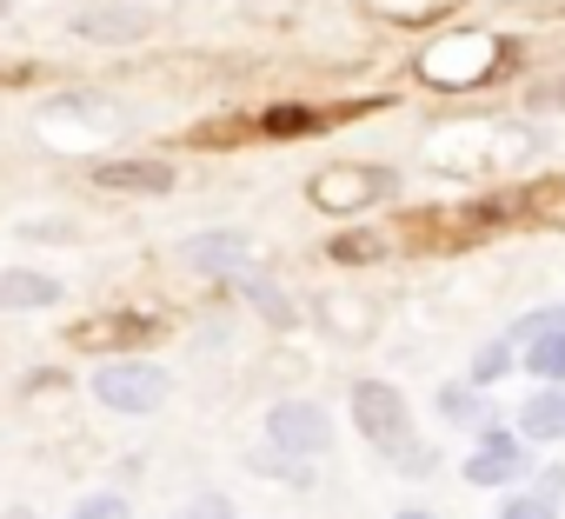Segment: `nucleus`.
I'll return each instance as SVG.
<instances>
[{
  "label": "nucleus",
  "instance_id": "nucleus-1",
  "mask_svg": "<svg viewBox=\"0 0 565 519\" xmlns=\"http://www.w3.org/2000/svg\"><path fill=\"white\" fill-rule=\"evenodd\" d=\"M347 406H353L360 439H366L373 453H386L399 473H406V466H413V473L433 466V453L413 439V406H406V393H399L393 380H353V386H347Z\"/></svg>",
  "mask_w": 565,
  "mask_h": 519
},
{
  "label": "nucleus",
  "instance_id": "nucleus-2",
  "mask_svg": "<svg viewBox=\"0 0 565 519\" xmlns=\"http://www.w3.org/2000/svg\"><path fill=\"white\" fill-rule=\"evenodd\" d=\"M87 393H94L107 413H120V420H147V413L167 406L173 373L153 367V360H140V353H120V360H107V367L87 373Z\"/></svg>",
  "mask_w": 565,
  "mask_h": 519
},
{
  "label": "nucleus",
  "instance_id": "nucleus-3",
  "mask_svg": "<svg viewBox=\"0 0 565 519\" xmlns=\"http://www.w3.org/2000/svg\"><path fill=\"white\" fill-rule=\"evenodd\" d=\"M333 439H340V426H333V413L320 406V400H273L266 406V446L273 453H287V459H320V453H333Z\"/></svg>",
  "mask_w": 565,
  "mask_h": 519
},
{
  "label": "nucleus",
  "instance_id": "nucleus-4",
  "mask_svg": "<svg viewBox=\"0 0 565 519\" xmlns=\"http://www.w3.org/2000/svg\"><path fill=\"white\" fill-rule=\"evenodd\" d=\"M472 486H492V492H512L525 473H539L532 466V439H519V426H486L479 433V446L466 453V466H459Z\"/></svg>",
  "mask_w": 565,
  "mask_h": 519
},
{
  "label": "nucleus",
  "instance_id": "nucleus-5",
  "mask_svg": "<svg viewBox=\"0 0 565 519\" xmlns=\"http://www.w3.org/2000/svg\"><path fill=\"white\" fill-rule=\"evenodd\" d=\"M67 340H74V347H87V353L120 360V353H140L147 340H160V314H134V307L87 314V320H74V327H67Z\"/></svg>",
  "mask_w": 565,
  "mask_h": 519
},
{
  "label": "nucleus",
  "instance_id": "nucleus-6",
  "mask_svg": "<svg viewBox=\"0 0 565 519\" xmlns=\"http://www.w3.org/2000/svg\"><path fill=\"white\" fill-rule=\"evenodd\" d=\"M399 180L386 173V167H320L313 173V206H327V213H366L373 200H386Z\"/></svg>",
  "mask_w": 565,
  "mask_h": 519
},
{
  "label": "nucleus",
  "instance_id": "nucleus-7",
  "mask_svg": "<svg viewBox=\"0 0 565 519\" xmlns=\"http://www.w3.org/2000/svg\"><path fill=\"white\" fill-rule=\"evenodd\" d=\"M180 260L206 280H239V274H253V240L239 226H213V233H193L180 246Z\"/></svg>",
  "mask_w": 565,
  "mask_h": 519
},
{
  "label": "nucleus",
  "instance_id": "nucleus-8",
  "mask_svg": "<svg viewBox=\"0 0 565 519\" xmlns=\"http://www.w3.org/2000/svg\"><path fill=\"white\" fill-rule=\"evenodd\" d=\"M87 180L100 193H167L173 187V167L167 160H94Z\"/></svg>",
  "mask_w": 565,
  "mask_h": 519
},
{
  "label": "nucleus",
  "instance_id": "nucleus-9",
  "mask_svg": "<svg viewBox=\"0 0 565 519\" xmlns=\"http://www.w3.org/2000/svg\"><path fill=\"white\" fill-rule=\"evenodd\" d=\"M0 307H8V314L61 307V280H54V274H41V267H0Z\"/></svg>",
  "mask_w": 565,
  "mask_h": 519
},
{
  "label": "nucleus",
  "instance_id": "nucleus-10",
  "mask_svg": "<svg viewBox=\"0 0 565 519\" xmlns=\"http://www.w3.org/2000/svg\"><path fill=\"white\" fill-rule=\"evenodd\" d=\"M439 420L459 426V433H486V426H499L492 400H486L472 380H446V386H439Z\"/></svg>",
  "mask_w": 565,
  "mask_h": 519
},
{
  "label": "nucleus",
  "instance_id": "nucleus-11",
  "mask_svg": "<svg viewBox=\"0 0 565 519\" xmlns=\"http://www.w3.org/2000/svg\"><path fill=\"white\" fill-rule=\"evenodd\" d=\"M519 439H532V446L565 439V386H539V393L519 406Z\"/></svg>",
  "mask_w": 565,
  "mask_h": 519
},
{
  "label": "nucleus",
  "instance_id": "nucleus-12",
  "mask_svg": "<svg viewBox=\"0 0 565 519\" xmlns=\"http://www.w3.org/2000/svg\"><path fill=\"white\" fill-rule=\"evenodd\" d=\"M74 34L81 41H140L147 34V8H81Z\"/></svg>",
  "mask_w": 565,
  "mask_h": 519
},
{
  "label": "nucleus",
  "instance_id": "nucleus-13",
  "mask_svg": "<svg viewBox=\"0 0 565 519\" xmlns=\"http://www.w3.org/2000/svg\"><path fill=\"white\" fill-rule=\"evenodd\" d=\"M519 373H532L539 386H565V327L525 340V347H519Z\"/></svg>",
  "mask_w": 565,
  "mask_h": 519
},
{
  "label": "nucleus",
  "instance_id": "nucleus-14",
  "mask_svg": "<svg viewBox=\"0 0 565 519\" xmlns=\"http://www.w3.org/2000/svg\"><path fill=\"white\" fill-rule=\"evenodd\" d=\"M512 367H519V347H512V340L499 333V340H486V347L472 353V367H466V380H472V386L486 393V386H499V380H505Z\"/></svg>",
  "mask_w": 565,
  "mask_h": 519
},
{
  "label": "nucleus",
  "instance_id": "nucleus-15",
  "mask_svg": "<svg viewBox=\"0 0 565 519\" xmlns=\"http://www.w3.org/2000/svg\"><path fill=\"white\" fill-rule=\"evenodd\" d=\"M320 127H327V120H320L313 107H294V100L259 114V134H266V140H294V134H320Z\"/></svg>",
  "mask_w": 565,
  "mask_h": 519
},
{
  "label": "nucleus",
  "instance_id": "nucleus-16",
  "mask_svg": "<svg viewBox=\"0 0 565 519\" xmlns=\"http://www.w3.org/2000/svg\"><path fill=\"white\" fill-rule=\"evenodd\" d=\"M380 253H386V233H373V226H360V233H340V240L327 246V260H340V267H373Z\"/></svg>",
  "mask_w": 565,
  "mask_h": 519
},
{
  "label": "nucleus",
  "instance_id": "nucleus-17",
  "mask_svg": "<svg viewBox=\"0 0 565 519\" xmlns=\"http://www.w3.org/2000/svg\"><path fill=\"white\" fill-rule=\"evenodd\" d=\"M233 287H239V294H246V307H259V314H266L273 327H287V320H294V300H287V294H279L273 280H259V274H239Z\"/></svg>",
  "mask_w": 565,
  "mask_h": 519
},
{
  "label": "nucleus",
  "instance_id": "nucleus-18",
  "mask_svg": "<svg viewBox=\"0 0 565 519\" xmlns=\"http://www.w3.org/2000/svg\"><path fill=\"white\" fill-rule=\"evenodd\" d=\"M67 519H134V499L120 486H100V492H81L67 506Z\"/></svg>",
  "mask_w": 565,
  "mask_h": 519
},
{
  "label": "nucleus",
  "instance_id": "nucleus-19",
  "mask_svg": "<svg viewBox=\"0 0 565 519\" xmlns=\"http://www.w3.org/2000/svg\"><path fill=\"white\" fill-rule=\"evenodd\" d=\"M499 519H558V499H545V492H532V486H512V492L499 499Z\"/></svg>",
  "mask_w": 565,
  "mask_h": 519
},
{
  "label": "nucleus",
  "instance_id": "nucleus-20",
  "mask_svg": "<svg viewBox=\"0 0 565 519\" xmlns=\"http://www.w3.org/2000/svg\"><path fill=\"white\" fill-rule=\"evenodd\" d=\"M173 519H233V499H226V492H193Z\"/></svg>",
  "mask_w": 565,
  "mask_h": 519
},
{
  "label": "nucleus",
  "instance_id": "nucleus-21",
  "mask_svg": "<svg viewBox=\"0 0 565 519\" xmlns=\"http://www.w3.org/2000/svg\"><path fill=\"white\" fill-rule=\"evenodd\" d=\"M532 492H545V499H558V492H565V466H539V479H532Z\"/></svg>",
  "mask_w": 565,
  "mask_h": 519
},
{
  "label": "nucleus",
  "instance_id": "nucleus-22",
  "mask_svg": "<svg viewBox=\"0 0 565 519\" xmlns=\"http://www.w3.org/2000/svg\"><path fill=\"white\" fill-rule=\"evenodd\" d=\"M393 519H439V512H426V506H413V512H393Z\"/></svg>",
  "mask_w": 565,
  "mask_h": 519
},
{
  "label": "nucleus",
  "instance_id": "nucleus-23",
  "mask_svg": "<svg viewBox=\"0 0 565 519\" xmlns=\"http://www.w3.org/2000/svg\"><path fill=\"white\" fill-rule=\"evenodd\" d=\"M8 519H34V512H21V506H14V512H8Z\"/></svg>",
  "mask_w": 565,
  "mask_h": 519
},
{
  "label": "nucleus",
  "instance_id": "nucleus-24",
  "mask_svg": "<svg viewBox=\"0 0 565 519\" xmlns=\"http://www.w3.org/2000/svg\"><path fill=\"white\" fill-rule=\"evenodd\" d=\"M0 8H8V0H0Z\"/></svg>",
  "mask_w": 565,
  "mask_h": 519
}]
</instances>
